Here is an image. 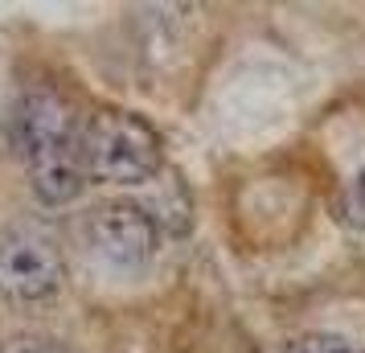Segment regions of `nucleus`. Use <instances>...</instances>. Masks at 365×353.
Here are the masks:
<instances>
[{
    "instance_id": "obj_5",
    "label": "nucleus",
    "mask_w": 365,
    "mask_h": 353,
    "mask_svg": "<svg viewBox=\"0 0 365 353\" xmlns=\"http://www.w3.org/2000/svg\"><path fill=\"white\" fill-rule=\"evenodd\" d=\"M283 353H365V345L349 341V337H336V333H304L296 341H287Z\"/></svg>"
},
{
    "instance_id": "obj_2",
    "label": "nucleus",
    "mask_w": 365,
    "mask_h": 353,
    "mask_svg": "<svg viewBox=\"0 0 365 353\" xmlns=\"http://www.w3.org/2000/svg\"><path fill=\"white\" fill-rule=\"evenodd\" d=\"M83 165L91 181L140 185L160 168V140L128 111H99L83 128Z\"/></svg>"
},
{
    "instance_id": "obj_7",
    "label": "nucleus",
    "mask_w": 365,
    "mask_h": 353,
    "mask_svg": "<svg viewBox=\"0 0 365 353\" xmlns=\"http://www.w3.org/2000/svg\"><path fill=\"white\" fill-rule=\"evenodd\" d=\"M0 353H62V349H58V341H50V337H41V333H17L4 341Z\"/></svg>"
},
{
    "instance_id": "obj_4",
    "label": "nucleus",
    "mask_w": 365,
    "mask_h": 353,
    "mask_svg": "<svg viewBox=\"0 0 365 353\" xmlns=\"http://www.w3.org/2000/svg\"><path fill=\"white\" fill-rule=\"evenodd\" d=\"M86 242L111 271H140L156 255V222L135 202H103L86 218Z\"/></svg>"
},
{
    "instance_id": "obj_3",
    "label": "nucleus",
    "mask_w": 365,
    "mask_h": 353,
    "mask_svg": "<svg viewBox=\"0 0 365 353\" xmlns=\"http://www.w3.org/2000/svg\"><path fill=\"white\" fill-rule=\"evenodd\" d=\"M62 251L46 230L17 226L0 238V296L13 304H41L62 287Z\"/></svg>"
},
{
    "instance_id": "obj_6",
    "label": "nucleus",
    "mask_w": 365,
    "mask_h": 353,
    "mask_svg": "<svg viewBox=\"0 0 365 353\" xmlns=\"http://www.w3.org/2000/svg\"><path fill=\"white\" fill-rule=\"evenodd\" d=\"M341 218H345L349 226L365 230V168L353 173V181H349L345 193H341Z\"/></svg>"
},
{
    "instance_id": "obj_1",
    "label": "nucleus",
    "mask_w": 365,
    "mask_h": 353,
    "mask_svg": "<svg viewBox=\"0 0 365 353\" xmlns=\"http://www.w3.org/2000/svg\"><path fill=\"white\" fill-rule=\"evenodd\" d=\"M9 140L46 205H66L78 198L86 181L83 128L66 99H58L53 91H25L9 119Z\"/></svg>"
}]
</instances>
